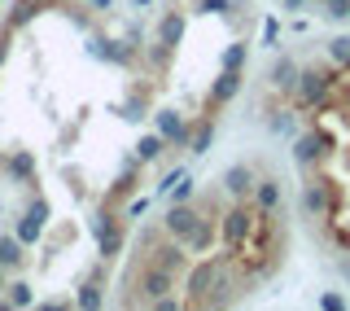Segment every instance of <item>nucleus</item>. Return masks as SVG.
<instances>
[{
  "label": "nucleus",
  "mask_w": 350,
  "mask_h": 311,
  "mask_svg": "<svg viewBox=\"0 0 350 311\" xmlns=\"http://www.w3.org/2000/svg\"><path fill=\"white\" fill-rule=\"evenodd\" d=\"M328 58L342 66V71H350V36H333V40H328Z\"/></svg>",
  "instance_id": "1"
},
{
  "label": "nucleus",
  "mask_w": 350,
  "mask_h": 311,
  "mask_svg": "<svg viewBox=\"0 0 350 311\" xmlns=\"http://www.w3.org/2000/svg\"><path fill=\"white\" fill-rule=\"evenodd\" d=\"M320 14L328 22H350V0H320Z\"/></svg>",
  "instance_id": "2"
},
{
  "label": "nucleus",
  "mask_w": 350,
  "mask_h": 311,
  "mask_svg": "<svg viewBox=\"0 0 350 311\" xmlns=\"http://www.w3.org/2000/svg\"><path fill=\"white\" fill-rule=\"evenodd\" d=\"M232 92H237V75H232V71H228V75H224V79H219V84H215V97H219V101H224V97H232Z\"/></svg>",
  "instance_id": "3"
},
{
  "label": "nucleus",
  "mask_w": 350,
  "mask_h": 311,
  "mask_svg": "<svg viewBox=\"0 0 350 311\" xmlns=\"http://www.w3.org/2000/svg\"><path fill=\"white\" fill-rule=\"evenodd\" d=\"M241 62H245V49H241V44H232V49H228V58H224V66H228V71H237Z\"/></svg>",
  "instance_id": "4"
},
{
  "label": "nucleus",
  "mask_w": 350,
  "mask_h": 311,
  "mask_svg": "<svg viewBox=\"0 0 350 311\" xmlns=\"http://www.w3.org/2000/svg\"><path fill=\"white\" fill-rule=\"evenodd\" d=\"M320 307H333V311H337V307H346V303H342L337 294H324V298H320Z\"/></svg>",
  "instance_id": "5"
}]
</instances>
